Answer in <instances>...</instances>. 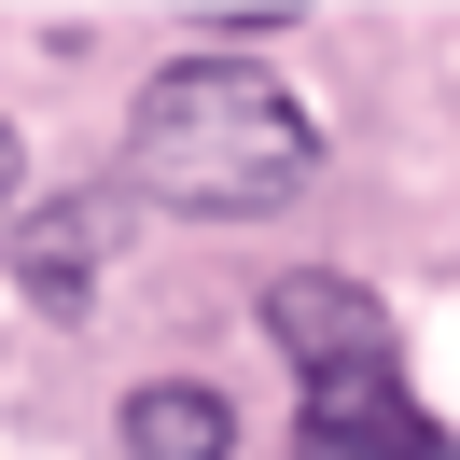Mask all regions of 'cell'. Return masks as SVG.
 <instances>
[{"label": "cell", "mask_w": 460, "mask_h": 460, "mask_svg": "<svg viewBox=\"0 0 460 460\" xmlns=\"http://www.w3.org/2000/svg\"><path fill=\"white\" fill-rule=\"evenodd\" d=\"M293 432H307V460H460L404 376H335V391H307Z\"/></svg>", "instance_id": "cell-4"}, {"label": "cell", "mask_w": 460, "mask_h": 460, "mask_svg": "<svg viewBox=\"0 0 460 460\" xmlns=\"http://www.w3.org/2000/svg\"><path fill=\"white\" fill-rule=\"evenodd\" d=\"M265 335H279V363L307 376V391H335V376H404L391 307H376L363 279H335V265H293V279H265Z\"/></svg>", "instance_id": "cell-2"}, {"label": "cell", "mask_w": 460, "mask_h": 460, "mask_svg": "<svg viewBox=\"0 0 460 460\" xmlns=\"http://www.w3.org/2000/svg\"><path fill=\"white\" fill-rule=\"evenodd\" d=\"M112 432H126V460H237V404L209 376H140Z\"/></svg>", "instance_id": "cell-5"}, {"label": "cell", "mask_w": 460, "mask_h": 460, "mask_svg": "<svg viewBox=\"0 0 460 460\" xmlns=\"http://www.w3.org/2000/svg\"><path fill=\"white\" fill-rule=\"evenodd\" d=\"M14 209H29V140L0 126V224H14Z\"/></svg>", "instance_id": "cell-6"}, {"label": "cell", "mask_w": 460, "mask_h": 460, "mask_svg": "<svg viewBox=\"0 0 460 460\" xmlns=\"http://www.w3.org/2000/svg\"><path fill=\"white\" fill-rule=\"evenodd\" d=\"M321 181V126L279 70L252 57H168L126 112V196L196 209V224H265Z\"/></svg>", "instance_id": "cell-1"}, {"label": "cell", "mask_w": 460, "mask_h": 460, "mask_svg": "<svg viewBox=\"0 0 460 460\" xmlns=\"http://www.w3.org/2000/svg\"><path fill=\"white\" fill-rule=\"evenodd\" d=\"M112 237H126L112 196H29L14 224H0V265H14V293H29V307L70 321V307L98 293V265H112Z\"/></svg>", "instance_id": "cell-3"}]
</instances>
